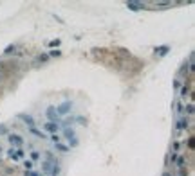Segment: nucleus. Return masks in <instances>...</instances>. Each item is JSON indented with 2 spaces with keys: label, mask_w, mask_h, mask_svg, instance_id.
<instances>
[{
  "label": "nucleus",
  "mask_w": 195,
  "mask_h": 176,
  "mask_svg": "<svg viewBox=\"0 0 195 176\" xmlns=\"http://www.w3.org/2000/svg\"><path fill=\"white\" fill-rule=\"evenodd\" d=\"M18 119H20V121H24V122L29 126V128H32V126L36 124V122H35V119H32L31 115H26V113H18Z\"/></svg>",
  "instance_id": "9"
},
{
  "label": "nucleus",
  "mask_w": 195,
  "mask_h": 176,
  "mask_svg": "<svg viewBox=\"0 0 195 176\" xmlns=\"http://www.w3.org/2000/svg\"><path fill=\"white\" fill-rule=\"evenodd\" d=\"M24 167H26V171H32V169H35V164H32L31 160H26V162H24Z\"/></svg>",
  "instance_id": "17"
},
{
  "label": "nucleus",
  "mask_w": 195,
  "mask_h": 176,
  "mask_svg": "<svg viewBox=\"0 0 195 176\" xmlns=\"http://www.w3.org/2000/svg\"><path fill=\"white\" fill-rule=\"evenodd\" d=\"M186 94H188V88H186V86H181V97H184Z\"/></svg>",
  "instance_id": "24"
},
{
  "label": "nucleus",
  "mask_w": 195,
  "mask_h": 176,
  "mask_svg": "<svg viewBox=\"0 0 195 176\" xmlns=\"http://www.w3.org/2000/svg\"><path fill=\"white\" fill-rule=\"evenodd\" d=\"M40 158H42V156H40V153H38L36 149H32V151H31V162L35 164V162H38V160H40Z\"/></svg>",
  "instance_id": "16"
},
{
  "label": "nucleus",
  "mask_w": 195,
  "mask_h": 176,
  "mask_svg": "<svg viewBox=\"0 0 195 176\" xmlns=\"http://www.w3.org/2000/svg\"><path fill=\"white\" fill-rule=\"evenodd\" d=\"M63 137L67 140H72V138H76V133L72 128H63Z\"/></svg>",
  "instance_id": "10"
},
{
  "label": "nucleus",
  "mask_w": 195,
  "mask_h": 176,
  "mask_svg": "<svg viewBox=\"0 0 195 176\" xmlns=\"http://www.w3.org/2000/svg\"><path fill=\"white\" fill-rule=\"evenodd\" d=\"M26 176H38V173H35V171H27Z\"/></svg>",
  "instance_id": "26"
},
{
  "label": "nucleus",
  "mask_w": 195,
  "mask_h": 176,
  "mask_svg": "<svg viewBox=\"0 0 195 176\" xmlns=\"http://www.w3.org/2000/svg\"><path fill=\"white\" fill-rule=\"evenodd\" d=\"M190 126V119L186 115H183V117H177V121H175V135H179L183 129H186Z\"/></svg>",
  "instance_id": "1"
},
{
  "label": "nucleus",
  "mask_w": 195,
  "mask_h": 176,
  "mask_svg": "<svg viewBox=\"0 0 195 176\" xmlns=\"http://www.w3.org/2000/svg\"><path fill=\"white\" fill-rule=\"evenodd\" d=\"M72 106H74V104H72L71 101H63V103H62L58 108H56V113H58V117H62V115H67V113L72 110Z\"/></svg>",
  "instance_id": "3"
},
{
  "label": "nucleus",
  "mask_w": 195,
  "mask_h": 176,
  "mask_svg": "<svg viewBox=\"0 0 195 176\" xmlns=\"http://www.w3.org/2000/svg\"><path fill=\"white\" fill-rule=\"evenodd\" d=\"M166 54H168V47H166V45H165V47H157V49H156V56H159V58H161V56H166Z\"/></svg>",
  "instance_id": "14"
},
{
  "label": "nucleus",
  "mask_w": 195,
  "mask_h": 176,
  "mask_svg": "<svg viewBox=\"0 0 195 176\" xmlns=\"http://www.w3.org/2000/svg\"><path fill=\"white\" fill-rule=\"evenodd\" d=\"M181 86H183V83H181V79H175V81H174V88H175V90H179V88H181Z\"/></svg>",
  "instance_id": "20"
},
{
  "label": "nucleus",
  "mask_w": 195,
  "mask_h": 176,
  "mask_svg": "<svg viewBox=\"0 0 195 176\" xmlns=\"http://www.w3.org/2000/svg\"><path fill=\"white\" fill-rule=\"evenodd\" d=\"M45 115H47V119H49V122H56V124L60 122V117H58V113H56V110H54V106H49L47 110H45Z\"/></svg>",
  "instance_id": "4"
},
{
  "label": "nucleus",
  "mask_w": 195,
  "mask_h": 176,
  "mask_svg": "<svg viewBox=\"0 0 195 176\" xmlns=\"http://www.w3.org/2000/svg\"><path fill=\"white\" fill-rule=\"evenodd\" d=\"M127 7H130L132 11H137V9H141V7H145V4H141V2H127Z\"/></svg>",
  "instance_id": "13"
},
{
  "label": "nucleus",
  "mask_w": 195,
  "mask_h": 176,
  "mask_svg": "<svg viewBox=\"0 0 195 176\" xmlns=\"http://www.w3.org/2000/svg\"><path fill=\"white\" fill-rule=\"evenodd\" d=\"M192 68H193V66H190V65L184 63V65L181 66V70H179V74H177V79H181L183 75H186V74H188V70H192Z\"/></svg>",
  "instance_id": "11"
},
{
  "label": "nucleus",
  "mask_w": 195,
  "mask_h": 176,
  "mask_svg": "<svg viewBox=\"0 0 195 176\" xmlns=\"http://www.w3.org/2000/svg\"><path fill=\"white\" fill-rule=\"evenodd\" d=\"M184 156H177V160H175V167L177 169H184Z\"/></svg>",
  "instance_id": "15"
},
{
  "label": "nucleus",
  "mask_w": 195,
  "mask_h": 176,
  "mask_svg": "<svg viewBox=\"0 0 195 176\" xmlns=\"http://www.w3.org/2000/svg\"><path fill=\"white\" fill-rule=\"evenodd\" d=\"M54 147H56V151H60V153H69V151H71V147H69V146H65V144H62V142L54 144Z\"/></svg>",
  "instance_id": "12"
},
{
  "label": "nucleus",
  "mask_w": 195,
  "mask_h": 176,
  "mask_svg": "<svg viewBox=\"0 0 195 176\" xmlns=\"http://www.w3.org/2000/svg\"><path fill=\"white\" fill-rule=\"evenodd\" d=\"M42 128L47 131V133H51V135H54V133H58L60 131V124H56V122H44Z\"/></svg>",
  "instance_id": "5"
},
{
  "label": "nucleus",
  "mask_w": 195,
  "mask_h": 176,
  "mask_svg": "<svg viewBox=\"0 0 195 176\" xmlns=\"http://www.w3.org/2000/svg\"><path fill=\"white\" fill-rule=\"evenodd\" d=\"M174 106H175V115H177V117H183V115H184L183 99H175V101H174Z\"/></svg>",
  "instance_id": "7"
},
{
  "label": "nucleus",
  "mask_w": 195,
  "mask_h": 176,
  "mask_svg": "<svg viewBox=\"0 0 195 176\" xmlns=\"http://www.w3.org/2000/svg\"><path fill=\"white\" fill-rule=\"evenodd\" d=\"M47 60H49V56H47V54H40V56L36 58V61H47Z\"/></svg>",
  "instance_id": "19"
},
{
  "label": "nucleus",
  "mask_w": 195,
  "mask_h": 176,
  "mask_svg": "<svg viewBox=\"0 0 195 176\" xmlns=\"http://www.w3.org/2000/svg\"><path fill=\"white\" fill-rule=\"evenodd\" d=\"M29 133H31V135H35L36 138H49V135H47V133H44V131H40L38 128H36V126H32V128H29Z\"/></svg>",
  "instance_id": "8"
},
{
  "label": "nucleus",
  "mask_w": 195,
  "mask_h": 176,
  "mask_svg": "<svg viewBox=\"0 0 195 176\" xmlns=\"http://www.w3.org/2000/svg\"><path fill=\"white\" fill-rule=\"evenodd\" d=\"M168 160H172V164H175V160H177V153H170V156H168Z\"/></svg>",
  "instance_id": "21"
},
{
  "label": "nucleus",
  "mask_w": 195,
  "mask_h": 176,
  "mask_svg": "<svg viewBox=\"0 0 195 176\" xmlns=\"http://www.w3.org/2000/svg\"><path fill=\"white\" fill-rule=\"evenodd\" d=\"M172 176H175V174H172Z\"/></svg>",
  "instance_id": "30"
},
{
  "label": "nucleus",
  "mask_w": 195,
  "mask_h": 176,
  "mask_svg": "<svg viewBox=\"0 0 195 176\" xmlns=\"http://www.w3.org/2000/svg\"><path fill=\"white\" fill-rule=\"evenodd\" d=\"M6 131H7V128H6V126H0V135H4Z\"/></svg>",
  "instance_id": "27"
},
{
  "label": "nucleus",
  "mask_w": 195,
  "mask_h": 176,
  "mask_svg": "<svg viewBox=\"0 0 195 176\" xmlns=\"http://www.w3.org/2000/svg\"><path fill=\"white\" fill-rule=\"evenodd\" d=\"M49 138H51V140L54 142V144H58V142H62V137L58 135V133H54V135H51V137H49Z\"/></svg>",
  "instance_id": "18"
},
{
  "label": "nucleus",
  "mask_w": 195,
  "mask_h": 176,
  "mask_svg": "<svg viewBox=\"0 0 195 176\" xmlns=\"http://www.w3.org/2000/svg\"><path fill=\"white\" fill-rule=\"evenodd\" d=\"M7 156H9L13 162H16V160H20V158L26 156V151H24L22 147H11L9 151H7Z\"/></svg>",
  "instance_id": "2"
},
{
  "label": "nucleus",
  "mask_w": 195,
  "mask_h": 176,
  "mask_svg": "<svg viewBox=\"0 0 195 176\" xmlns=\"http://www.w3.org/2000/svg\"><path fill=\"white\" fill-rule=\"evenodd\" d=\"M7 140H9L11 147H22L24 146V138L20 135H9V137H7Z\"/></svg>",
  "instance_id": "6"
},
{
  "label": "nucleus",
  "mask_w": 195,
  "mask_h": 176,
  "mask_svg": "<svg viewBox=\"0 0 195 176\" xmlns=\"http://www.w3.org/2000/svg\"><path fill=\"white\" fill-rule=\"evenodd\" d=\"M162 176H172V174H170L168 171H165V173H162Z\"/></svg>",
  "instance_id": "28"
},
{
  "label": "nucleus",
  "mask_w": 195,
  "mask_h": 176,
  "mask_svg": "<svg viewBox=\"0 0 195 176\" xmlns=\"http://www.w3.org/2000/svg\"><path fill=\"white\" fill-rule=\"evenodd\" d=\"M15 50H16V47L15 45H9V47L6 49V54H11V52H15Z\"/></svg>",
  "instance_id": "22"
},
{
  "label": "nucleus",
  "mask_w": 195,
  "mask_h": 176,
  "mask_svg": "<svg viewBox=\"0 0 195 176\" xmlns=\"http://www.w3.org/2000/svg\"><path fill=\"white\" fill-rule=\"evenodd\" d=\"M49 45H51V47H58V45H60V40H53Z\"/></svg>",
  "instance_id": "25"
},
{
  "label": "nucleus",
  "mask_w": 195,
  "mask_h": 176,
  "mask_svg": "<svg viewBox=\"0 0 195 176\" xmlns=\"http://www.w3.org/2000/svg\"><path fill=\"white\" fill-rule=\"evenodd\" d=\"M60 54H62V52H60V50H51V52H49L47 56H49V58H51V56H60Z\"/></svg>",
  "instance_id": "23"
},
{
  "label": "nucleus",
  "mask_w": 195,
  "mask_h": 176,
  "mask_svg": "<svg viewBox=\"0 0 195 176\" xmlns=\"http://www.w3.org/2000/svg\"><path fill=\"white\" fill-rule=\"evenodd\" d=\"M2 151H4V149H2V147H0V153H2Z\"/></svg>",
  "instance_id": "29"
}]
</instances>
